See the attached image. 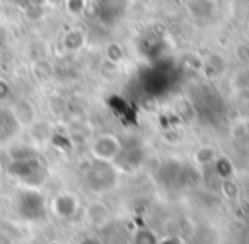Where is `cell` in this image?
Listing matches in <instances>:
<instances>
[{
  "label": "cell",
  "mask_w": 249,
  "mask_h": 244,
  "mask_svg": "<svg viewBox=\"0 0 249 244\" xmlns=\"http://www.w3.org/2000/svg\"><path fill=\"white\" fill-rule=\"evenodd\" d=\"M14 208L22 220L36 222L46 215V200L38 189L29 186V188L18 193L14 200Z\"/></svg>",
  "instance_id": "obj_1"
},
{
  "label": "cell",
  "mask_w": 249,
  "mask_h": 244,
  "mask_svg": "<svg viewBox=\"0 0 249 244\" xmlns=\"http://www.w3.org/2000/svg\"><path fill=\"white\" fill-rule=\"evenodd\" d=\"M121 150V144L118 137L114 135H101L94 140L92 154L97 161L101 162H111Z\"/></svg>",
  "instance_id": "obj_2"
},
{
  "label": "cell",
  "mask_w": 249,
  "mask_h": 244,
  "mask_svg": "<svg viewBox=\"0 0 249 244\" xmlns=\"http://www.w3.org/2000/svg\"><path fill=\"white\" fill-rule=\"evenodd\" d=\"M19 127H21V121L18 114L11 110L0 108V144H7L11 138H14Z\"/></svg>",
  "instance_id": "obj_3"
},
{
  "label": "cell",
  "mask_w": 249,
  "mask_h": 244,
  "mask_svg": "<svg viewBox=\"0 0 249 244\" xmlns=\"http://www.w3.org/2000/svg\"><path fill=\"white\" fill-rule=\"evenodd\" d=\"M52 208L60 219H72L79 210V200L72 193H62L53 200Z\"/></svg>",
  "instance_id": "obj_4"
},
{
  "label": "cell",
  "mask_w": 249,
  "mask_h": 244,
  "mask_svg": "<svg viewBox=\"0 0 249 244\" xmlns=\"http://www.w3.org/2000/svg\"><path fill=\"white\" fill-rule=\"evenodd\" d=\"M135 244H159V239L150 229H140L135 234Z\"/></svg>",
  "instance_id": "obj_5"
},
{
  "label": "cell",
  "mask_w": 249,
  "mask_h": 244,
  "mask_svg": "<svg viewBox=\"0 0 249 244\" xmlns=\"http://www.w3.org/2000/svg\"><path fill=\"white\" fill-rule=\"evenodd\" d=\"M213 159H215V150L212 147H201L200 150L195 154V161L201 166L210 164V162H213Z\"/></svg>",
  "instance_id": "obj_6"
},
{
  "label": "cell",
  "mask_w": 249,
  "mask_h": 244,
  "mask_svg": "<svg viewBox=\"0 0 249 244\" xmlns=\"http://www.w3.org/2000/svg\"><path fill=\"white\" fill-rule=\"evenodd\" d=\"M159 244H184V241L179 236L173 234V236H167L164 239H159Z\"/></svg>",
  "instance_id": "obj_7"
},
{
  "label": "cell",
  "mask_w": 249,
  "mask_h": 244,
  "mask_svg": "<svg viewBox=\"0 0 249 244\" xmlns=\"http://www.w3.org/2000/svg\"><path fill=\"white\" fill-rule=\"evenodd\" d=\"M80 244H101V241L96 239V237H86V239H82Z\"/></svg>",
  "instance_id": "obj_8"
}]
</instances>
